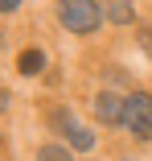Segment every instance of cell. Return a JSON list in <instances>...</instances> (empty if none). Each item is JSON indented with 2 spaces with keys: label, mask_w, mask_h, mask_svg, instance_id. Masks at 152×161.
<instances>
[{
  "label": "cell",
  "mask_w": 152,
  "mask_h": 161,
  "mask_svg": "<svg viewBox=\"0 0 152 161\" xmlns=\"http://www.w3.org/2000/svg\"><path fill=\"white\" fill-rule=\"evenodd\" d=\"M58 17H62V25L70 33H95L99 21H103V8L95 0H62V4H58Z\"/></svg>",
  "instance_id": "cell-1"
},
{
  "label": "cell",
  "mask_w": 152,
  "mask_h": 161,
  "mask_svg": "<svg viewBox=\"0 0 152 161\" xmlns=\"http://www.w3.org/2000/svg\"><path fill=\"white\" fill-rule=\"evenodd\" d=\"M124 124L140 141H152V95L148 91H136L124 99Z\"/></svg>",
  "instance_id": "cell-2"
},
{
  "label": "cell",
  "mask_w": 152,
  "mask_h": 161,
  "mask_svg": "<svg viewBox=\"0 0 152 161\" xmlns=\"http://www.w3.org/2000/svg\"><path fill=\"white\" fill-rule=\"evenodd\" d=\"M95 116L103 120V124H124V99H119V95H99L95 99Z\"/></svg>",
  "instance_id": "cell-3"
},
{
  "label": "cell",
  "mask_w": 152,
  "mask_h": 161,
  "mask_svg": "<svg viewBox=\"0 0 152 161\" xmlns=\"http://www.w3.org/2000/svg\"><path fill=\"white\" fill-rule=\"evenodd\" d=\"M107 17L119 21V25H128L132 21V4H128V0H111V4H107Z\"/></svg>",
  "instance_id": "cell-4"
},
{
  "label": "cell",
  "mask_w": 152,
  "mask_h": 161,
  "mask_svg": "<svg viewBox=\"0 0 152 161\" xmlns=\"http://www.w3.org/2000/svg\"><path fill=\"white\" fill-rule=\"evenodd\" d=\"M41 66H45V58H41L37 50H25V54H21V70H25V75H37Z\"/></svg>",
  "instance_id": "cell-5"
},
{
  "label": "cell",
  "mask_w": 152,
  "mask_h": 161,
  "mask_svg": "<svg viewBox=\"0 0 152 161\" xmlns=\"http://www.w3.org/2000/svg\"><path fill=\"white\" fill-rule=\"evenodd\" d=\"M66 136H70L74 149H90V145H95V132H86V128H70Z\"/></svg>",
  "instance_id": "cell-6"
},
{
  "label": "cell",
  "mask_w": 152,
  "mask_h": 161,
  "mask_svg": "<svg viewBox=\"0 0 152 161\" xmlns=\"http://www.w3.org/2000/svg\"><path fill=\"white\" fill-rule=\"evenodd\" d=\"M37 161H70V153H66V149H58V145H45V149L37 153Z\"/></svg>",
  "instance_id": "cell-7"
},
{
  "label": "cell",
  "mask_w": 152,
  "mask_h": 161,
  "mask_svg": "<svg viewBox=\"0 0 152 161\" xmlns=\"http://www.w3.org/2000/svg\"><path fill=\"white\" fill-rule=\"evenodd\" d=\"M140 42H144V50L152 54V29H144V33H140Z\"/></svg>",
  "instance_id": "cell-8"
},
{
  "label": "cell",
  "mask_w": 152,
  "mask_h": 161,
  "mask_svg": "<svg viewBox=\"0 0 152 161\" xmlns=\"http://www.w3.org/2000/svg\"><path fill=\"white\" fill-rule=\"evenodd\" d=\"M17 4H21V0H0V13H13Z\"/></svg>",
  "instance_id": "cell-9"
}]
</instances>
